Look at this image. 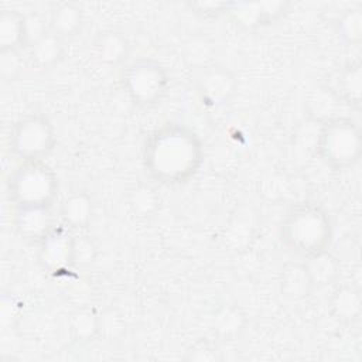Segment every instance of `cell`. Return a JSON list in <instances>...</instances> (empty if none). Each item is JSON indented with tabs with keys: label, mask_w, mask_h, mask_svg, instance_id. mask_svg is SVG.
I'll return each mask as SVG.
<instances>
[{
	"label": "cell",
	"mask_w": 362,
	"mask_h": 362,
	"mask_svg": "<svg viewBox=\"0 0 362 362\" xmlns=\"http://www.w3.org/2000/svg\"><path fill=\"white\" fill-rule=\"evenodd\" d=\"M201 100L209 107H222L228 105L236 93L238 81L235 75L221 65H214L201 74L197 81Z\"/></svg>",
	"instance_id": "52a82bcc"
},
{
	"label": "cell",
	"mask_w": 362,
	"mask_h": 362,
	"mask_svg": "<svg viewBox=\"0 0 362 362\" xmlns=\"http://www.w3.org/2000/svg\"><path fill=\"white\" fill-rule=\"evenodd\" d=\"M287 1L232 3L228 14L243 28H256L279 20L288 8Z\"/></svg>",
	"instance_id": "ba28073f"
},
{
	"label": "cell",
	"mask_w": 362,
	"mask_h": 362,
	"mask_svg": "<svg viewBox=\"0 0 362 362\" xmlns=\"http://www.w3.org/2000/svg\"><path fill=\"white\" fill-rule=\"evenodd\" d=\"M49 31H51L49 30V21H47L41 14H38V13L25 14L27 48L34 45L37 41H40L42 37H45Z\"/></svg>",
	"instance_id": "484cf974"
},
{
	"label": "cell",
	"mask_w": 362,
	"mask_h": 362,
	"mask_svg": "<svg viewBox=\"0 0 362 362\" xmlns=\"http://www.w3.org/2000/svg\"><path fill=\"white\" fill-rule=\"evenodd\" d=\"M337 33L348 45H358L362 38V13L361 8L346 10L337 23Z\"/></svg>",
	"instance_id": "603a6c76"
},
{
	"label": "cell",
	"mask_w": 362,
	"mask_h": 362,
	"mask_svg": "<svg viewBox=\"0 0 362 362\" xmlns=\"http://www.w3.org/2000/svg\"><path fill=\"white\" fill-rule=\"evenodd\" d=\"M314 290V284L303 262L287 263L280 274V293L288 300H303Z\"/></svg>",
	"instance_id": "7c38bea8"
},
{
	"label": "cell",
	"mask_w": 362,
	"mask_h": 362,
	"mask_svg": "<svg viewBox=\"0 0 362 362\" xmlns=\"http://www.w3.org/2000/svg\"><path fill=\"white\" fill-rule=\"evenodd\" d=\"M30 58L37 68L48 69L59 64L65 55L64 40L49 31L45 37L28 48Z\"/></svg>",
	"instance_id": "ac0fdd59"
},
{
	"label": "cell",
	"mask_w": 362,
	"mask_h": 362,
	"mask_svg": "<svg viewBox=\"0 0 362 362\" xmlns=\"http://www.w3.org/2000/svg\"><path fill=\"white\" fill-rule=\"evenodd\" d=\"M72 238L65 228H54L40 242V262L44 269L57 272L72 264Z\"/></svg>",
	"instance_id": "9c48e42d"
},
{
	"label": "cell",
	"mask_w": 362,
	"mask_h": 362,
	"mask_svg": "<svg viewBox=\"0 0 362 362\" xmlns=\"http://www.w3.org/2000/svg\"><path fill=\"white\" fill-rule=\"evenodd\" d=\"M57 137L51 120L42 113H30L14 123L8 146L14 156L27 160H42L55 147Z\"/></svg>",
	"instance_id": "8992f818"
},
{
	"label": "cell",
	"mask_w": 362,
	"mask_h": 362,
	"mask_svg": "<svg viewBox=\"0 0 362 362\" xmlns=\"http://www.w3.org/2000/svg\"><path fill=\"white\" fill-rule=\"evenodd\" d=\"M245 325V314L236 305H222L214 315V331L222 339H230L239 335Z\"/></svg>",
	"instance_id": "44dd1931"
},
{
	"label": "cell",
	"mask_w": 362,
	"mask_h": 362,
	"mask_svg": "<svg viewBox=\"0 0 362 362\" xmlns=\"http://www.w3.org/2000/svg\"><path fill=\"white\" fill-rule=\"evenodd\" d=\"M27 48L25 14L17 10H3L0 14V52Z\"/></svg>",
	"instance_id": "5bb4252c"
},
{
	"label": "cell",
	"mask_w": 362,
	"mask_h": 362,
	"mask_svg": "<svg viewBox=\"0 0 362 362\" xmlns=\"http://www.w3.org/2000/svg\"><path fill=\"white\" fill-rule=\"evenodd\" d=\"M14 225L18 235L30 242H41L52 229L54 218L49 206H18Z\"/></svg>",
	"instance_id": "30bf717a"
},
{
	"label": "cell",
	"mask_w": 362,
	"mask_h": 362,
	"mask_svg": "<svg viewBox=\"0 0 362 362\" xmlns=\"http://www.w3.org/2000/svg\"><path fill=\"white\" fill-rule=\"evenodd\" d=\"M280 238L291 253L301 259L310 257L328 250L332 238L331 219L317 204H297L283 219Z\"/></svg>",
	"instance_id": "7a4b0ae2"
},
{
	"label": "cell",
	"mask_w": 362,
	"mask_h": 362,
	"mask_svg": "<svg viewBox=\"0 0 362 362\" xmlns=\"http://www.w3.org/2000/svg\"><path fill=\"white\" fill-rule=\"evenodd\" d=\"M58 194V178L42 160H27L10 175L8 195L18 206H52Z\"/></svg>",
	"instance_id": "277c9868"
},
{
	"label": "cell",
	"mask_w": 362,
	"mask_h": 362,
	"mask_svg": "<svg viewBox=\"0 0 362 362\" xmlns=\"http://www.w3.org/2000/svg\"><path fill=\"white\" fill-rule=\"evenodd\" d=\"M143 161L146 171L156 181L182 184L198 173L204 161L202 141L185 124L165 123L147 137Z\"/></svg>",
	"instance_id": "6da1fadb"
},
{
	"label": "cell",
	"mask_w": 362,
	"mask_h": 362,
	"mask_svg": "<svg viewBox=\"0 0 362 362\" xmlns=\"http://www.w3.org/2000/svg\"><path fill=\"white\" fill-rule=\"evenodd\" d=\"M338 96L351 109H361L362 99V75L361 65L358 62L348 64L338 81Z\"/></svg>",
	"instance_id": "ffe728a7"
},
{
	"label": "cell",
	"mask_w": 362,
	"mask_h": 362,
	"mask_svg": "<svg viewBox=\"0 0 362 362\" xmlns=\"http://www.w3.org/2000/svg\"><path fill=\"white\" fill-rule=\"evenodd\" d=\"M232 3H192L189 4L191 8H194V11L197 14H201L202 17H218L221 14H225L229 11Z\"/></svg>",
	"instance_id": "f546056e"
},
{
	"label": "cell",
	"mask_w": 362,
	"mask_h": 362,
	"mask_svg": "<svg viewBox=\"0 0 362 362\" xmlns=\"http://www.w3.org/2000/svg\"><path fill=\"white\" fill-rule=\"evenodd\" d=\"M303 263L308 272L314 288L334 284L339 277L338 259L328 250L305 257L303 259Z\"/></svg>",
	"instance_id": "2e32d148"
},
{
	"label": "cell",
	"mask_w": 362,
	"mask_h": 362,
	"mask_svg": "<svg viewBox=\"0 0 362 362\" xmlns=\"http://www.w3.org/2000/svg\"><path fill=\"white\" fill-rule=\"evenodd\" d=\"M184 359H187V361H216L219 358L216 354V348L209 341L199 339L187 351Z\"/></svg>",
	"instance_id": "83f0119b"
},
{
	"label": "cell",
	"mask_w": 362,
	"mask_h": 362,
	"mask_svg": "<svg viewBox=\"0 0 362 362\" xmlns=\"http://www.w3.org/2000/svg\"><path fill=\"white\" fill-rule=\"evenodd\" d=\"M341 99L337 90L328 86H317L308 92L304 99V112L313 124H324L337 117Z\"/></svg>",
	"instance_id": "8fae6325"
},
{
	"label": "cell",
	"mask_w": 362,
	"mask_h": 362,
	"mask_svg": "<svg viewBox=\"0 0 362 362\" xmlns=\"http://www.w3.org/2000/svg\"><path fill=\"white\" fill-rule=\"evenodd\" d=\"M157 204H158V198H157L154 189H151L150 187H146V185H140V187L134 188L130 195V205H132L133 211L140 215L151 214L156 209Z\"/></svg>",
	"instance_id": "d4e9b609"
},
{
	"label": "cell",
	"mask_w": 362,
	"mask_h": 362,
	"mask_svg": "<svg viewBox=\"0 0 362 362\" xmlns=\"http://www.w3.org/2000/svg\"><path fill=\"white\" fill-rule=\"evenodd\" d=\"M122 83L134 105L150 107L165 96L170 79L161 64L150 58H139L126 66Z\"/></svg>",
	"instance_id": "5b68a950"
},
{
	"label": "cell",
	"mask_w": 362,
	"mask_h": 362,
	"mask_svg": "<svg viewBox=\"0 0 362 362\" xmlns=\"http://www.w3.org/2000/svg\"><path fill=\"white\" fill-rule=\"evenodd\" d=\"M23 68V61L18 51H1L0 52V76L10 82L14 81Z\"/></svg>",
	"instance_id": "4316f807"
},
{
	"label": "cell",
	"mask_w": 362,
	"mask_h": 362,
	"mask_svg": "<svg viewBox=\"0 0 362 362\" xmlns=\"http://www.w3.org/2000/svg\"><path fill=\"white\" fill-rule=\"evenodd\" d=\"M123 331V322L120 315L113 310H109L99 315V334L106 335L107 338H115Z\"/></svg>",
	"instance_id": "f1b7e54d"
},
{
	"label": "cell",
	"mask_w": 362,
	"mask_h": 362,
	"mask_svg": "<svg viewBox=\"0 0 362 362\" xmlns=\"http://www.w3.org/2000/svg\"><path fill=\"white\" fill-rule=\"evenodd\" d=\"M329 311L341 322L351 324L359 320L362 298L356 287L349 284L339 286L329 297Z\"/></svg>",
	"instance_id": "4fadbf2b"
},
{
	"label": "cell",
	"mask_w": 362,
	"mask_h": 362,
	"mask_svg": "<svg viewBox=\"0 0 362 362\" xmlns=\"http://www.w3.org/2000/svg\"><path fill=\"white\" fill-rule=\"evenodd\" d=\"M49 30L62 40L76 35L83 25L82 8L75 3L58 6L49 17Z\"/></svg>",
	"instance_id": "e0dca14e"
},
{
	"label": "cell",
	"mask_w": 362,
	"mask_h": 362,
	"mask_svg": "<svg viewBox=\"0 0 362 362\" xmlns=\"http://www.w3.org/2000/svg\"><path fill=\"white\" fill-rule=\"evenodd\" d=\"M93 48L98 58L107 65H119L129 57L130 45L127 38L116 30H106L96 35Z\"/></svg>",
	"instance_id": "9a60e30c"
},
{
	"label": "cell",
	"mask_w": 362,
	"mask_h": 362,
	"mask_svg": "<svg viewBox=\"0 0 362 362\" xmlns=\"http://www.w3.org/2000/svg\"><path fill=\"white\" fill-rule=\"evenodd\" d=\"M69 329L76 341H90L99 335V315L90 310L75 311L69 318Z\"/></svg>",
	"instance_id": "7402d4cb"
},
{
	"label": "cell",
	"mask_w": 362,
	"mask_h": 362,
	"mask_svg": "<svg viewBox=\"0 0 362 362\" xmlns=\"http://www.w3.org/2000/svg\"><path fill=\"white\" fill-rule=\"evenodd\" d=\"M61 218L68 228H72V229L86 228L92 218L90 195L83 191L71 194L61 206Z\"/></svg>",
	"instance_id": "d6986e66"
},
{
	"label": "cell",
	"mask_w": 362,
	"mask_h": 362,
	"mask_svg": "<svg viewBox=\"0 0 362 362\" xmlns=\"http://www.w3.org/2000/svg\"><path fill=\"white\" fill-rule=\"evenodd\" d=\"M315 150L320 158L332 170L354 167L362 153L361 129L355 120L337 116L320 126Z\"/></svg>",
	"instance_id": "3957f363"
},
{
	"label": "cell",
	"mask_w": 362,
	"mask_h": 362,
	"mask_svg": "<svg viewBox=\"0 0 362 362\" xmlns=\"http://www.w3.org/2000/svg\"><path fill=\"white\" fill-rule=\"evenodd\" d=\"M98 247L89 236L74 235L72 238V264L89 266L96 260Z\"/></svg>",
	"instance_id": "cb8c5ba5"
}]
</instances>
